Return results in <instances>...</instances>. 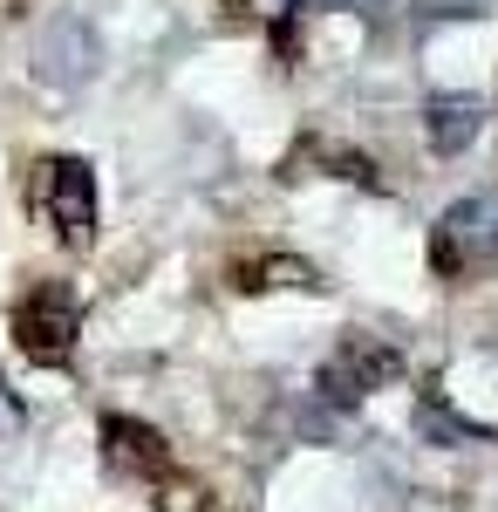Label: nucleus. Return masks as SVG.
<instances>
[{"label": "nucleus", "mask_w": 498, "mask_h": 512, "mask_svg": "<svg viewBox=\"0 0 498 512\" xmlns=\"http://www.w3.org/2000/svg\"><path fill=\"white\" fill-rule=\"evenodd\" d=\"M430 267L444 280H492L498 274V192L458 198L430 226Z\"/></svg>", "instance_id": "nucleus-1"}, {"label": "nucleus", "mask_w": 498, "mask_h": 512, "mask_svg": "<svg viewBox=\"0 0 498 512\" xmlns=\"http://www.w3.org/2000/svg\"><path fill=\"white\" fill-rule=\"evenodd\" d=\"M76 328H82V308L62 280H41V287H28L14 301V342L35 362H69L76 355Z\"/></svg>", "instance_id": "nucleus-2"}, {"label": "nucleus", "mask_w": 498, "mask_h": 512, "mask_svg": "<svg viewBox=\"0 0 498 512\" xmlns=\"http://www.w3.org/2000/svg\"><path fill=\"white\" fill-rule=\"evenodd\" d=\"M96 62H103V41H96V28L82 14L41 21V35H35V82L41 89H82V82L96 76Z\"/></svg>", "instance_id": "nucleus-3"}, {"label": "nucleus", "mask_w": 498, "mask_h": 512, "mask_svg": "<svg viewBox=\"0 0 498 512\" xmlns=\"http://www.w3.org/2000/svg\"><path fill=\"white\" fill-rule=\"evenodd\" d=\"M41 205H48V226L69 239V246H89L96 239V178H89L82 158L41 164Z\"/></svg>", "instance_id": "nucleus-4"}, {"label": "nucleus", "mask_w": 498, "mask_h": 512, "mask_svg": "<svg viewBox=\"0 0 498 512\" xmlns=\"http://www.w3.org/2000/svg\"><path fill=\"white\" fill-rule=\"evenodd\" d=\"M396 376H403V355L389 349L383 335H342V349L328 355V369H321V396L362 403L369 390H383Z\"/></svg>", "instance_id": "nucleus-5"}, {"label": "nucleus", "mask_w": 498, "mask_h": 512, "mask_svg": "<svg viewBox=\"0 0 498 512\" xmlns=\"http://www.w3.org/2000/svg\"><path fill=\"white\" fill-rule=\"evenodd\" d=\"M478 130H485V96H471V89H451V96H430V103H423V144H430L437 158L471 151Z\"/></svg>", "instance_id": "nucleus-6"}, {"label": "nucleus", "mask_w": 498, "mask_h": 512, "mask_svg": "<svg viewBox=\"0 0 498 512\" xmlns=\"http://www.w3.org/2000/svg\"><path fill=\"white\" fill-rule=\"evenodd\" d=\"M103 451H110L116 472H137V478H157L171 465L164 437H157L151 424H137V417H110V424H103Z\"/></svg>", "instance_id": "nucleus-7"}, {"label": "nucleus", "mask_w": 498, "mask_h": 512, "mask_svg": "<svg viewBox=\"0 0 498 512\" xmlns=\"http://www.w3.org/2000/svg\"><path fill=\"white\" fill-rule=\"evenodd\" d=\"M14 424H21V403H14V396H7V383H0V437L14 431Z\"/></svg>", "instance_id": "nucleus-8"}]
</instances>
